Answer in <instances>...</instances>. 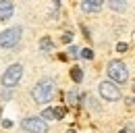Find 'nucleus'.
Wrapping results in <instances>:
<instances>
[{
  "label": "nucleus",
  "instance_id": "12",
  "mask_svg": "<svg viewBox=\"0 0 135 133\" xmlns=\"http://www.w3.org/2000/svg\"><path fill=\"white\" fill-rule=\"evenodd\" d=\"M81 56H83L85 60H91V58H94V52H91V48H83V50H81Z\"/></svg>",
  "mask_w": 135,
  "mask_h": 133
},
{
  "label": "nucleus",
  "instance_id": "11",
  "mask_svg": "<svg viewBox=\"0 0 135 133\" xmlns=\"http://www.w3.org/2000/svg\"><path fill=\"white\" fill-rule=\"evenodd\" d=\"M40 48H42V52H50V50L54 48V44H52L50 37H42V40H40Z\"/></svg>",
  "mask_w": 135,
  "mask_h": 133
},
{
  "label": "nucleus",
  "instance_id": "9",
  "mask_svg": "<svg viewBox=\"0 0 135 133\" xmlns=\"http://www.w3.org/2000/svg\"><path fill=\"white\" fill-rule=\"evenodd\" d=\"M108 6L112 11H117V13H123L127 8V0H108Z\"/></svg>",
  "mask_w": 135,
  "mask_h": 133
},
{
  "label": "nucleus",
  "instance_id": "2",
  "mask_svg": "<svg viewBox=\"0 0 135 133\" xmlns=\"http://www.w3.org/2000/svg\"><path fill=\"white\" fill-rule=\"evenodd\" d=\"M106 71H108V77L114 83H125L129 79V71H127V65L123 60H110Z\"/></svg>",
  "mask_w": 135,
  "mask_h": 133
},
{
  "label": "nucleus",
  "instance_id": "8",
  "mask_svg": "<svg viewBox=\"0 0 135 133\" xmlns=\"http://www.w3.org/2000/svg\"><path fill=\"white\" fill-rule=\"evenodd\" d=\"M102 6H104V0H83L81 2L83 13H98L102 11Z\"/></svg>",
  "mask_w": 135,
  "mask_h": 133
},
{
  "label": "nucleus",
  "instance_id": "21",
  "mask_svg": "<svg viewBox=\"0 0 135 133\" xmlns=\"http://www.w3.org/2000/svg\"><path fill=\"white\" fill-rule=\"evenodd\" d=\"M120 133H129V131H127V129H120Z\"/></svg>",
  "mask_w": 135,
  "mask_h": 133
},
{
  "label": "nucleus",
  "instance_id": "17",
  "mask_svg": "<svg viewBox=\"0 0 135 133\" xmlns=\"http://www.w3.org/2000/svg\"><path fill=\"white\" fill-rule=\"evenodd\" d=\"M69 54H71L73 58H77V56H79V50L75 48V46H71V48H69Z\"/></svg>",
  "mask_w": 135,
  "mask_h": 133
},
{
  "label": "nucleus",
  "instance_id": "19",
  "mask_svg": "<svg viewBox=\"0 0 135 133\" xmlns=\"http://www.w3.org/2000/svg\"><path fill=\"white\" fill-rule=\"evenodd\" d=\"M2 127H6V129H8V127H13V123H11V121H2Z\"/></svg>",
  "mask_w": 135,
  "mask_h": 133
},
{
  "label": "nucleus",
  "instance_id": "10",
  "mask_svg": "<svg viewBox=\"0 0 135 133\" xmlns=\"http://www.w3.org/2000/svg\"><path fill=\"white\" fill-rule=\"evenodd\" d=\"M71 79L75 83H81V79H83V71L79 69V66H73L71 69Z\"/></svg>",
  "mask_w": 135,
  "mask_h": 133
},
{
  "label": "nucleus",
  "instance_id": "16",
  "mask_svg": "<svg viewBox=\"0 0 135 133\" xmlns=\"http://www.w3.org/2000/svg\"><path fill=\"white\" fill-rule=\"evenodd\" d=\"M67 100L71 102V104H75V102H77V94H75V92H69V94H67Z\"/></svg>",
  "mask_w": 135,
  "mask_h": 133
},
{
  "label": "nucleus",
  "instance_id": "6",
  "mask_svg": "<svg viewBox=\"0 0 135 133\" xmlns=\"http://www.w3.org/2000/svg\"><path fill=\"white\" fill-rule=\"evenodd\" d=\"M98 92H100L102 98L108 100V102H117V100H120V89H118L112 81H102L100 85H98Z\"/></svg>",
  "mask_w": 135,
  "mask_h": 133
},
{
  "label": "nucleus",
  "instance_id": "13",
  "mask_svg": "<svg viewBox=\"0 0 135 133\" xmlns=\"http://www.w3.org/2000/svg\"><path fill=\"white\" fill-rule=\"evenodd\" d=\"M42 118H46V121H48V118H56V116H54V108H46V110L42 112Z\"/></svg>",
  "mask_w": 135,
  "mask_h": 133
},
{
  "label": "nucleus",
  "instance_id": "5",
  "mask_svg": "<svg viewBox=\"0 0 135 133\" xmlns=\"http://www.w3.org/2000/svg\"><path fill=\"white\" fill-rule=\"evenodd\" d=\"M21 127L29 133H48V123L42 116H29L21 121Z\"/></svg>",
  "mask_w": 135,
  "mask_h": 133
},
{
  "label": "nucleus",
  "instance_id": "22",
  "mask_svg": "<svg viewBox=\"0 0 135 133\" xmlns=\"http://www.w3.org/2000/svg\"><path fill=\"white\" fill-rule=\"evenodd\" d=\"M133 92H135V85H133Z\"/></svg>",
  "mask_w": 135,
  "mask_h": 133
},
{
  "label": "nucleus",
  "instance_id": "14",
  "mask_svg": "<svg viewBox=\"0 0 135 133\" xmlns=\"http://www.w3.org/2000/svg\"><path fill=\"white\" fill-rule=\"evenodd\" d=\"M65 115H67V110H65L62 106H60V108H54V116H56L58 121H60V118H62V116H65Z\"/></svg>",
  "mask_w": 135,
  "mask_h": 133
},
{
  "label": "nucleus",
  "instance_id": "15",
  "mask_svg": "<svg viewBox=\"0 0 135 133\" xmlns=\"http://www.w3.org/2000/svg\"><path fill=\"white\" fill-rule=\"evenodd\" d=\"M127 48H129L127 42H118V44H117V52H127Z\"/></svg>",
  "mask_w": 135,
  "mask_h": 133
},
{
  "label": "nucleus",
  "instance_id": "20",
  "mask_svg": "<svg viewBox=\"0 0 135 133\" xmlns=\"http://www.w3.org/2000/svg\"><path fill=\"white\" fill-rule=\"evenodd\" d=\"M67 133H77V131H75V129H69V131Z\"/></svg>",
  "mask_w": 135,
  "mask_h": 133
},
{
  "label": "nucleus",
  "instance_id": "7",
  "mask_svg": "<svg viewBox=\"0 0 135 133\" xmlns=\"http://www.w3.org/2000/svg\"><path fill=\"white\" fill-rule=\"evenodd\" d=\"M15 13V4L11 0H0V21H6L11 19Z\"/></svg>",
  "mask_w": 135,
  "mask_h": 133
},
{
  "label": "nucleus",
  "instance_id": "18",
  "mask_svg": "<svg viewBox=\"0 0 135 133\" xmlns=\"http://www.w3.org/2000/svg\"><path fill=\"white\" fill-rule=\"evenodd\" d=\"M71 40H73V35H71V33H65V35H62V42H65V44H69Z\"/></svg>",
  "mask_w": 135,
  "mask_h": 133
},
{
  "label": "nucleus",
  "instance_id": "23",
  "mask_svg": "<svg viewBox=\"0 0 135 133\" xmlns=\"http://www.w3.org/2000/svg\"><path fill=\"white\" fill-rule=\"evenodd\" d=\"M133 104H135V98H133Z\"/></svg>",
  "mask_w": 135,
  "mask_h": 133
},
{
  "label": "nucleus",
  "instance_id": "4",
  "mask_svg": "<svg viewBox=\"0 0 135 133\" xmlns=\"http://www.w3.org/2000/svg\"><path fill=\"white\" fill-rule=\"evenodd\" d=\"M21 77H23V66L21 65H11L6 71H4V75H2V85L11 89V87L19 85Z\"/></svg>",
  "mask_w": 135,
  "mask_h": 133
},
{
  "label": "nucleus",
  "instance_id": "1",
  "mask_svg": "<svg viewBox=\"0 0 135 133\" xmlns=\"http://www.w3.org/2000/svg\"><path fill=\"white\" fill-rule=\"evenodd\" d=\"M54 94H56V83L52 81V79H42V81H37L33 85V89H31V98H33L35 104H46V102H50L54 98Z\"/></svg>",
  "mask_w": 135,
  "mask_h": 133
},
{
  "label": "nucleus",
  "instance_id": "3",
  "mask_svg": "<svg viewBox=\"0 0 135 133\" xmlns=\"http://www.w3.org/2000/svg\"><path fill=\"white\" fill-rule=\"evenodd\" d=\"M21 35H23L21 27H8V29H4L0 33V48H15L21 42Z\"/></svg>",
  "mask_w": 135,
  "mask_h": 133
}]
</instances>
